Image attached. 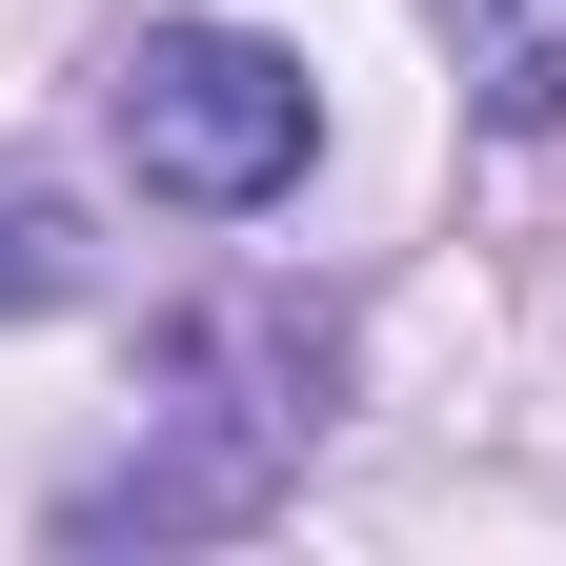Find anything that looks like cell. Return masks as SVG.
Here are the masks:
<instances>
[{
  "label": "cell",
  "instance_id": "obj_3",
  "mask_svg": "<svg viewBox=\"0 0 566 566\" xmlns=\"http://www.w3.org/2000/svg\"><path fill=\"white\" fill-rule=\"evenodd\" d=\"M446 41L485 122H566V0H446Z\"/></svg>",
  "mask_w": 566,
  "mask_h": 566
},
{
  "label": "cell",
  "instance_id": "obj_4",
  "mask_svg": "<svg viewBox=\"0 0 566 566\" xmlns=\"http://www.w3.org/2000/svg\"><path fill=\"white\" fill-rule=\"evenodd\" d=\"M82 283H102L82 202H61V182H0V324H21V304H82Z\"/></svg>",
  "mask_w": 566,
  "mask_h": 566
},
{
  "label": "cell",
  "instance_id": "obj_1",
  "mask_svg": "<svg viewBox=\"0 0 566 566\" xmlns=\"http://www.w3.org/2000/svg\"><path fill=\"white\" fill-rule=\"evenodd\" d=\"M102 102H122V163L163 202H202V223H243V202H283L324 163V82L283 41H243V21H142Z\"/></svg>",
  "mask_w": 566,
  "mask_h": 566
},
{
  "label": "cell",
  "instance_id": "obj_2",
  "mask_svg": "<svg viewBox=\"0 0 566 566\" xmlns=\"http://www.w3.org/2000/svg\"><path fill=\"white\" fill-rule=\"evenodd\" d=\"M304 324H202L182 344V446L163 465H122V485H82L61 506V546H163V526H243L283 465H304Z\"/></svg>",
  "mask_w": 566,
  "mask_h": 566
}]
</instances>
